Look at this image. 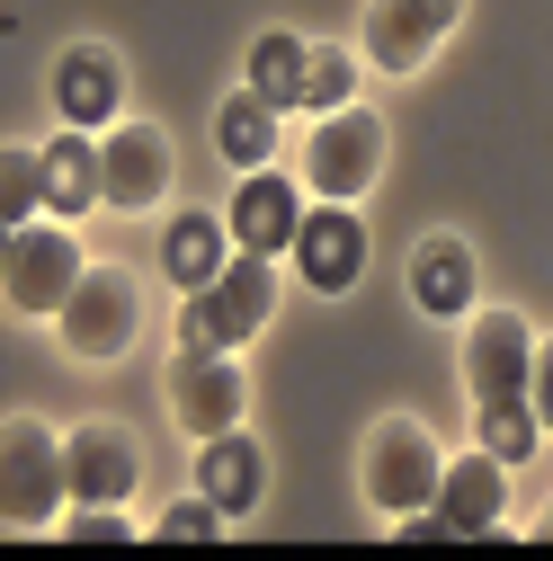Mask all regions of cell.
Segmentation results:
<instances>
[{
	"label": "cell",
	"mask_w": 553,
	"mask_h": 561,
	"mask_svg": "<svg viewBox=\"0 0 553 561\" xmlns=\"http://www.w3.org/2000/svg\"><path fill=\"white\" fill-rule=\"evenodd\" d=\"M276 312V259L259 250H233V267L215 276V286L179 295V339H205V347H250Z\"/></svg>",
	"instance_id": "obj_2"
},
{
	"label": "cell",
	"mask_w": 553,
	"mask_h": 561,
	"mask_svg": "<svg viewBox=\"0 0 553 561\" xmlns=\"http://www.w3.org/2000/svg\"><path fill=\"white\" fill-rule=\"evenodd\" d=\"M375 179H384V116L375 107H330L304 134V187L321 205H358Z\"/></svg>",
	"instance_id": "obj_4"
},
{
	"label": "cell",
	"mask_w": 553,
	"mask_h": 561,
	"mask_svg": "<svg viewBox=\"0 0 553 561\" xmlns=\"http://www.w3.org/2000/svg\"><path fill=\"white\" fill-rule=\"evenodd\" d=\"M54 107H63V125H116V54L63 45L54 54Z\"/></svg>",
	"instance_id": "obj_16"
},
{
	"label": "cell",
	"mask_w": 553,
	"mask_h": 561,
	"mask_svg": "<svg viewBox=\"0 0 553 561\" xmlns=\"http://www.w3.org/2000/svg\"><path fill=\"white\" fill-rule=\"evenodd\" d=\"M410 304L438 312V321H464L473 312V250L464 241H420L410 250Z\"/></svg>",
	"instance_id": "obj_19"
},
{
	"label": "cell",
	"mask_w": 553,
	"mask_h": 561,
	"mask_svg": "<svg viewBox=\"0 0 553 561\" xmlns=\"http://www.w3.org/2000/svg\"><path fill=\"white\" fill-rule=\"evenodd\" d=\"M241 366H233V347H205V339H179V357H170V419L205 446V437H224L241 428Z\"/></svg>",
	"instance_id": "obj_7"
},
{
	"label": "cell",
	"mask_w": 553,
	"mask_h": 561,
	"mask_svg": "<svg viewBox=\"0 0 553 561\" xmlns=\"http://www.w3.org/2000/svg\"><path fill=\"white\" fill-rule=\"evenodd\" d=\"M535 543H553V517H535Z\"/></svg>",
	"instance_id": "obj_28"
},
{
	"label": "cell",
	"mask_w": 553,
	"mask_h": 561,
	"mask_svg": "<svg viewBox=\"0 0 553 561\" xmlns=\"http://www.w3.org/2000/svg\"><path fill=\"white\" fill-rule=\"evenodd\" d=\"M224 526H233V517H224L215 500H205V490H188L179 508H161V526H153V535H161V543H215Z\"/></svg>",
	"instance_id": "obj_24"
},
{
	"label": "cell",
	"mask_w": 553,
	"mask_h": 561,
	"mask_svg": "<svg viewBox=\"0 0 553 561\" xmlns=\"http://www.w3.org/2000/svg\"><path fill=\"white\" fill-rule=\"evenodd\" d=\"M215 144H224L233 170H268V152H276V107H259L250 90L224 99V107H215Z\"/></svg>",
	"instance_id": "obj_21"
},
{
	"label": "cell",
	"mask_w": 553,
	"mask_h": 561,
	"mask_svg": "<svg viewBox=\"0 0 553 561\" xmlns=\"http://www.w3.org/2000/svg\"><path fill=\"white\" fill-rule=\"evenodd\" d=\"M170 134L161 125H144V116H116L108 134H99V187H108V205L116 215H153V205L170 196Z\"/></svg>",
	"instance_id": "obj_8"
},
{
	"label": "cell",
	"mask_w": 553,
	"mask_h": 561,
	"mask_svg": "<svg viewBox=\"0 0 553 561\" xmlns=\"http://www.w3.org/2000/svg\"><path fill=\"white\" fill-rule=\"evenodd\" d=\"M54 330H63V347H72L81 366H116V357H134V339H144V286H134V267L90 259L81 286L63 295Z\"/></svg>",
	"instance_id": "obj_1"
},
{
	"label": "cell",
	"mask_w": 553,
	"mask_h": 561,
	"mask_svg": "<svg viewBox=\"0 0 553 561\" xmlns=\"http://www.w3.org/2000/svg\"><path fill=\"white\" fill-rule=\"evenodd\" d=\"M366 62H375V72H393V81H410V72H420V62L447 45V27L420 10V0H375V10H366Z\"/></svg>",
	"instance_id": "obj_15"
},
{
	"label": "cell",
	"mask_w": 553,
	"mask_h": 561,
	"mask_svg": "<svg viewBox=\"0 0 553 561\" xmlns=\"http://www.w3.org/2000/svg\"><path fill=\"white\" fill-rule=\"evenodd\" d=\"M63 463H72V500L81 508H125L134 481H144V446H134V428H116V419H81V428L63 437Z\"/></svg>",
	"instance_id": "obj_10"
},
{
	"label": "cell",
	"mask_w": 553,
	"mask_h": 561,
	"mask_svg": "<svg viewBox=\"0 0 553 561\" xmlns=\"http://www.w3.org/2000/svg\"><path fill=\"white\" fill-rule=\"evenodd\" d=\"M438 472H447V455H438V437L420 428V419H375V437H366V455H358L366 508H384V517L429 508V500H438Z\"/></svg>",
	"instance_id": "obj_3"
},
{
	"label": "cell",
	"mask_w": 553,
	"mask_h": 561,
	"mask_svg": "<svg viewBox=\"0 0 553 561\" xmlns=\"http://www.w3.org/2000/svg\"><path fill=\"white\" fill-rule=\"evenodd\" d=\"M72 500V463H63V437L36 428V419H10L0 428V508H10L19 535L54 526V508Z\"/></svg>",
	"instance_id": "obj_6"
},
{
	"label": "cell",
	"mask_w": 553,
	"mask_h": 561,
	"mask_svg": "<svg viewBox=\"0 0 553 561\" xmlns=\"http://www.w3.org/2000/svg\"><path fill=\"white\" fill-rule=\"evenodd\" d=\"M36 179H45V215H90V205H108L99 187V144H90V125H63L54 144H36Z\"/></svg>",
	"instance_id": "obj_14"
},
{
	"label": "cell",
	"mask_w": 553,
	"mask_h": 561,
	"mask_svg": "<svg viewBox=\"0 0 553 561\" xmlns=\"http://www.w3.org/2000/svg\"><path fill=\"white\" fill-rule=\"evenodd\" d=\"M473 437H482V455H500V463H527V455L544 446L527 392H518V401H473Z\"/></svg>",
	"instance_id": "obj_22"
},
{
	"label": "cell",
	"mask_w": 553,
	"mask_h": 561,
	"mask_svg": "<svg viewBox=\"0 0 553 561\" xmlns=\"http://www.w3.org/2000/svg\"><path fill=\"white\" fill-rule=\"evenodd\" d=\"M500 508H509V463L500 455H455L447 472H438V517L455 526V535H500Z\"/></svg>",
	"instance_id": "obj_13"
},
{
	"label": "cell",
	"mask_w": 553,
	"mask_h": 561,
	"mask_svg": "<svg viewBox=\"0 0 553 561\" xmlns=\"http://www.w3.org/2000/svg\"><path fill=\"white\" fill-rule=\"evenodd\" d=\"M259 481H268V455L250 446V437H205L196 446V490H205V500H215L224 517H250L259 508Z\"/></svg>",
	"instance_id": "obj_18"
},
{
	"label": "cell",
	"mask_w": 553,
	"mask_h": 561,
	"mask_svg": "<svg viewBox=\"0 0 553 561\" xmlns=\"http://www.w3.org/2000/svg\"><path fill=\"white\" fill-rule=\"evenodd\" d=\"M349 81H358V62H349V45H313V62H304V107H349Z\"/></svg>",
	"instance_id": "obj_23"
},
{
	"label": "cell",
	"mask_w": 553,
	"mask_h": 561,
	"mask_svg": "<svg viewBox=\"0 0 553 561\" xmlns=\"http://www.w3.org/2000/svg\"><path fill=\"white\" fill-rule=\"evenodd\" d=\"M233 224L224 215H179L170 232H161V276H170V286L179 295H196V286H215V276L233 267Z\"/></svg>",
	"instance_id": "obj_17"
},
{
	"label": "cell",
	"mask_w": 553,
	"mask_h": 561,
	"mask_svg": "<svg viewBox=\"0 0 553 561\" xmlns=\"http://www.w3.org/2000/svg\"><path fill=\"white\" fill-rule=\"evenodd\" d=\"M81 241H72V224H19L10 232V250H0V295H10V312H27V321H54L63 312V295L81 286Z\"/></svg>",
	"instance_id": "obj_5"
},
{
	"label": "cell",
	"mask_w": 553,
	"mask_h": 561,
	"mask_svg": "<svg viewBox=\"0 0 553 561\" xmlns=\"http://www.w3.org/2000/svg\"><path fill=\"white\" fill-rule=\"evenodd\" d=\"M63 543H125V517L116 508H81V517H63Z\"/></svg>",
	"instance_id": "obj_26"
},
{
	"label": "cell",
	"mask_w": 553,
	"mask_h": 561,
	"mask_svg": "<svg viewBox=\"0 0 553 561\" xmlns=\"http://www.w3.org/2000/svg\"><path fill=\"white\" fill-rule=\"evenodd\" d=\"M295 276L313 295H349L366 276V224L349 215V205H313L304 232H295Z\"/></svg>",
	"instance_id": "obj_11"
},
{
	"label": "cell",
	"mask_w": 553,
	"mask_h": 561,
	"mask_svg": "<svg viewBox=\"0 0 553 561\" xmlns=\"http://www.w3.org/2000/svg\"><path fill=\"white\" fill-rule=\"evenodd\" d=\"M304 62H313V45H304V36H286V27L259 36V45H250V99H259V107H276V116L304 107Z\"/></svg>",
	"instance_id": "obj_20"
},
{
	"label": "cell",
	"mask_w": 553,
	"mask_h": 561,
	"mask_svg": "<svg viewBox=\"0 0 553 561\" xmlns=\"http://www.w3.org/2000/svg\"><path fill=\"white\" fill-rule=\"evenodd\" d=\"M420 10H429L438 27H455V19H464V0H420Z\"/></svg>",
	"instance_id": "obj_27"
},
{
	"label": "cell",
	"mask_w": 553,
	"mask_h": 561,
	"mask_svg": "<svg viewBox=\"0 0 553 561\" xmlns=\"http://www.w3.org/2000/svg\"><path fill=\"white\" fill-rule=\"evenodd\" d=\"M527 366H535V330L509 304L464 312V392L473 401H518L527 392Z\"/></svg>",
	"instance_id": "obj_9"
},
{
	"label": "cell",
	"mask_w": 553,
	"mask_h": 561,
	"mask_svg": "<svg viewBox=\"0 0 553 561\" xmlns=\"http://www.w3.org/2000/svg\"><path fill=\"white\" fill-rule=\"evenodd\" d=\"M224 224H233V241L259 250V259L295 250V232H304L295 179H286V170H241V187H233V205H224Z\"/></svg>",
	"instance_id": "obj_12"
},
{
	"label": "cell",
	"mask_w": 553,
	"mask_h": 561,
	"mask_svg": "<svg viewBox=\"0 0 553 561\" xmlns=\"http://www.w3.org/2000/svg\"><path fill=\"white\" fill-rule=\"evenodd\" d=\"M527 410H535V428L553 437V339H535V366H527Z\"/></svg>",
	"instance_id": "obj_25"
}]
</instances>
